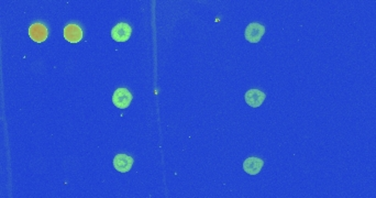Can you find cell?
Listing matches in <instances>:
<instances>
[{
	"instance_id": "obj_1",
	"label": "cell",
	"mask_w": 376,
	"mask_h": 198,
	"mask_svg": "<svg viewBox=\"0 0 376 198\" xmlns=\"http://www.w3.org/2000/svg\"><path fill=\"white\" fill-rule=\"evenodd\" d=\"M132 101V94L127 88H118L116 89L113 95V102L116 107L120 109H127Z\"/></svg>"
},
{
	"instance_id": "obj_2",
	"label": "cell",
	"mask_w": 376,
	"mask_h": 198,
	"mask_svg": "<svg viewBox=\"0 0 376 198\" xmlns=\"http://www.w3.org/2000/svg\"><path fill=\"white\" fill-rule=\"evenodd\" d=\"M132 29L127 22H120L111 30V38L117 42H125L131 37Z\"/></svg>"
},
{
	"instance_id": "obj_3",
	"label": "cell",
	"mask_w": 376,
	"mask_h": 198,
	"mask_svg": "<svg viewBox=\"0 0 376 198\" xmlns=\"http://www.w3.org/2000/svg\"><path fill=\"white\" fill-rule=\"evenodd\" d=\"M264 33H265V26L258 24V22H253V24H250L247 26V29H245V39L250 43H258L261 41Z\"/></svg>"
},
{
	"instance_id": "obj_4",
	"label": "cell",
	"mask_w": 376,
	"mask_h": 198,
	"mask_svg": "<svg viewBox=\"0 0 376 198\" xmlns=\"http://www.w3.org/2000/svg\"><path fill=\"white\" fill-rule=\"evenodd\" d=\"M134 161L127 154H117L114 159V168L120 173H127L131 170Z\"/></svg>"
},
{
	"instance_id": "obj_5",
	"label": "cell",
	"mask_w": 376,
	"mask_h": 198,
	"mask_svg": "<svg viewBox=\"0 0 376 198\" xmlns=\"http://www.w3.org/2000/svg\"><path fill=\"white\" fill-rule=\"evenodd\" d=\"M29 35L34 42L42 43L47 39V29L42 24H34L29 28Z\"/></svg>"
},
{
	"instance_id": "obj_6",
	"label": "cell",
	"mask_w": 376,
	"mask_h": 198,
	"mask_svg": "<svg viewBox=\"0 0 376 198\" xmlns=\"http://www.w3.org/2000/svg\"><path fill=\"white\" fill-rule=\"evenodd\" d=\"M265 94L259 89H250L245 93V101L250 107L258 108L265 100Z\"/></svg>"
},
{
	"instance_id": "obj_7",
	"label": "cell",
	"mask_w": 376,
	"mask_h": 198,
	"mask_svg": "<svg viewBox=\"0 0 376 198\" xmlns=\"http://www.w3.org/2000/svg\"><path fill=\"white\" fill-rule=\"evenodd\" d=\"M263 165L264 162L262 159H259V157H248V159L243 162V170L245 173L250 175H257L261 172Z\"/></svg>"
},
{
	"instance_id": "obj_8",
	"label": "cell",
	"mask_w": 376,
	"mask_h": 198,
	"mask_svg": "<svg viewBox=\"0 0 376 198\" xmlns=\"http://www.w3.org/2000/svg\"><path fill=\"white\" fill-rule=\"evenodd\" d=\"M64 38L70 43H78L83 39V30L77 25H69L64 29Z\"/></svg>"
}]
</instances>
